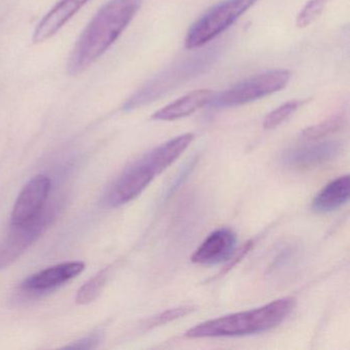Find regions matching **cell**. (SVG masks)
I'll use <instances>...</instances> for the list:
<instances>
[{
    "instance_id": "10",
    "label": "cell",
    "mask_w": 350,
    "mask_h": 350,
    "mask_svg": "<svg viewBox=\"0 0 350 350\" xmlns=\"http://www.w3.org/2000/svg\"><path fill=\"white\" fill-rule=\"evenodd\" d=\"M85 267V263L79 261L58 264L29 276L24 280L22 288L28 292H46L77 278Z\"/></svg>"
},
{
    "instance_id": "3",
    "label": "cell",
    "mask_w": 350,
    "mask_h": 350,
    "mask_svg": "<svg viewBox=\"0 0 350 350\" xmlns=\"http://www.w3.org/2000/svg\"><path fill=\"white\" fill-rule=\"evenodd\" d=\"M220 53L219 46H213L175 61L133 94L124 102L122 109L124 111L139 109L169 95L178 88L206 72L217 62Z\"/></svg>"
},
{
    "instance_id": "7",
    "label": "cell",
    "mask_w": 350,
    "mask_h": 350,
    "mask_svg": "<svg viewBox=\"0 0 350 350\" xmlns=\"http://www.w3.org/2000/svg\"><path fill=\"white\" fill-rule=\"evenodd\" d=\"M53 213L46 210L27 224L13 226V230L0 243V270L11 265L48 228Z\"/></svg>"
},
{
    "instance_id": "16",
    "label": "cell",
    "mask_w": 350,
    "mask_h": 350,
    "mask_svg": "<svg viewBox=\"0 0 350 350\" xmlns=\"http://www.w3.org/2000/svg\"><path fill=\"white\" fill-rule=\"evenodd\" d=\"M108 275H109V269L105 268L91 280H88L77 292V298H75L77 304H89L95 301L105 288Z\"/></svg>"
},
{
    "instance_id": "8",
    "label": "cell",
    "mask_w": 350,
    "mask_h": 350,
    "mask_svg": "<svg viewBox=\"0 0 350 350\" xmlns=\"http://www.w3.org/2000/svg\"><path fill=\"white\" fill-rule=\"evenodd\" d=\"M50 190L48 176L38 175L30 180L16 200L12 212V226L27 224L38 218L44 210Z\"/></svg>"
},
{
    "instance_id": "4",
    "label": "cell",
    "mask_w": 350,
    "mask_h": 350,
    "mask_svg": "<svg viewBox=\"0 0 350 350\" xmlns=\"http://www.w3.org/2000/svg\"><path fill=\"white\" fill-rule=\"evenodd\" d=\"M258 1L259 0H225L211 8L190 28L186 36V48L198 50L206 46L226 31Z\"/></svg>"
},
{
    "instance_id": "5",
    "label": "cell",
    "mask_w": 350,
    "mask_h": 350,
    "mask_svg": "<svg viewBox=\"0 0 350 350\" xmlns=\"http://www.w3.org/2000/svg\"><path fill=\"white\" fill-rule=\"evenodd\" d=\"M291 73L284 69L266 71L214 95L208 105L217 109L237 107L278 93L288 85Z\"/></svg>"
},
{
    "instance_id": "2",
    "label": "cell",
    "mask_w": 350,
    "mask_h": 350,
    "mask_svg": "<svg viewBox=\"0 0 350 350\" xmlns=\"http://www.w3.org/2000/svg\"><path fill=\"white\" fill-rule=\"evenodd\" d=\"M296 305L293 297L278 299L259 308L225 315L188 329L189 338L237 337L273 329L282 323Z\"/></svg>"
},
{
    "instance_id": "14",
    "label": "cell",
    "mask_w": 350,
    "mask_h": 350,
    "mask_svg": "<svg viewBox=\"0 0 350 350\" xmlns=\"http://www.w3.org/2000/svg\"><path fill=\"white\" fill-rule=\"evenodd\" d=\"M350 179L345 175L329 182L312 202V208L317 213H329L338 210L349 200Z\"/></svg>"
},
{
    "instance_id": "18",
    "label": "cell",
    "mask_w": 350,
    "mask_h": 350,
    "mask_svg": "<svg viewBox=\"0 0 350 350\" xmlns=\"http://www.w3.org/2000/svg\"><path fill=\"white\" fill-rule=\"evenodd\" d=\"M303 103H304V101H302V100H292V101L286 102V103L280 105V107L272 110L264 118V129H266V130L275 129L276 126H280L282 122H286L288 118H291L300 108V106L303 105Z\"/></svg>"
},
{
    "instance_id": "13",
    "label": "cell",
    "mask_w": 350,
    "mask_h": 350,
    "mask_svg": "<svg viewBox=\"0 0 350 350\" xmlns=\"http://www.w3.org/2000/svg\"><path fill=\"white\" fill-rule=\"evenodd\" d=\"M214 95V92L211 90H196L161 109L157 110L154 114H152L151 118L153 120H161V122H173V120L186 118L198 111L200 108L208 105Z\"/></svg>"
},
{
    "instance_id": "21",
    "label": "cell",
    "mask_w": 350,
    "mask_h": 350,
    "mask_svg": "<svg viewBox=\"0 0 350 350\" xmlns=\"http://www.w3.org/2000/svg\"><path fill=\"white\" fill-rule=\"evenodd\" d=\"M99 340V336L98 335L89 336V337L85 338L81 341H77V343L72 344V345L67 346V347L77 348V349H90V348L95 347Z\"/></svg>"
},
{
    "instance_id": "17",
    "label": "cell",
    "mask_w": 350,
    "mask_h": 350,
    "mask_svg": "<svg viewBox=\"0 0 350 350\" xmlns=\"http://www.w3.org/2000/svg\"><path fill=\"white\" fill-rule=\"evenodd\" d=\"M345 124V116L343 113L335 114L327 120L314 124V126H308L303 131L302 136L307 140L317 141L323 137L329 136L334 133L341 130L342 126Z\"/></svg>"
},
{
    "instance_id": "9",
    "label": "cell",
    "mask_w": 350,
    "mask_h": 350,
    "mask_svg": "<svg viewBox=\"0 0 350 350\" xmlns=\"http://www.w3.org/2000/svg\"><path fill=\"white\" fill-rule=\"evenodd\" d=\"M237 234L228 228L213 231L194 252L191 261L200 265H217L234 255Z\"/></svg>"
},
{
    "instance_id": "19",
    "label": "cell",
    "mask_w": 350,
    "mask_h": 350,
    "mask_svg": "<svg viewBox=\"0 0 350 350\" xmlns=\"http://www.w3.org/2000/svg\"><path fill=\"white\" fill-rule=\"evenodd\" d=\"M329 3L331 0H309L297 16V26L303 28L312 24L323 14Z\"/></svg>"
},
{
    "instance_id": "20",
    "label": "cell",
    "mask_w": 350,
    "mask_h": 350,
    "mask_svg": "<svg viewBox=\"0 0 350 350\" xmlns=\"http://www.w3.org/2000/svg\"><path fill=\"white\" fill-rule=\"evenodd\" d=\"M193 310L194 307L192 306H182L178 307V308L167 309V310L151 317L147 321L146 327H149V329H152V327H159V325H165V323H171V321L189 314Z\"/></svg>"
},
{
    "instance_id": "11",
    "label": "cell",
    "mask_w": 350,
    "mask_h": 350,
    "mask_svg": "<svg viewBox=\"0 0 350 350\" xmlns=\"http://www.w3.org/2000/svg\"><path fill=\"white\" fill-rule=\"evenodd\" d=\"M342 151V144L336 141L306 145L292 149L284 154V165L296 169L315 167L321 163L333 161L339 157Z\"/></svg>"
},
{
    "instance_id": "12",
    "label": "cell",
    "mask_w": 350,
    "mask_h": 350,
    "mask_svg": "<svg viewBox=\"0 0 350 350\" xmlns=\"http://www.w3.org/2000/svg\"><path fill=\"white\" fill-rule=\"evenodd\" d=\"M89 0H60L40 21L33 33L36 44L54 36Z\"/></svg>"
},
{
    "instance_id": "6",
    "label": "cell",
    "mask_w": 350,
    "mask_h": 350,
    "mask_svg": "<svg viewBox=\"0 0 350 350\" xmlns=\"http://www.w3.org/2000/svg\"><path fill=\"white\" fill-rule=\"evenodd\" d=\"M157 176L152 165L143 157L116 180L108 193L107 204L110 206H118L132 202L146 189Z\"/></svg>"
},
{
    "instance_id": "15",
    "label": "cell",
    "mask_w": 350,
    "mask_h": 350,
    "mask_svg": "<svg viewBox=\"0 0 350 350\" xmlns=\"http://www.w3.org/2000/svg\"><path fill=\"white\" fill-rule=\"evenodd\" d=\"M193 138L194 136L192 134H184L175 137L163 144L159 145L157 148L152 149L144 157L151 163L157 175H159L165 169H167L178 157H180V155L191 144Z\"/></svg>"
},
{
    "instance_id": "1",
    "label": "cell",
    "mask_w": 350,
    "mask_h": 350,
    "mask_svg": "<svg viewBox=\"0 0 350 350\" xmlns=\"http://www.w3.org/2000/svg\"><path fill=\"white\" fill-rule=\"evenodd\" d=\"M143 0H110L99 10L77 40L67 71L79 75L118 40L142 5Z\"/></svg>"
}]
</instances>
